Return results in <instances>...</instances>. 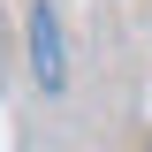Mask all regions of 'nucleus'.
Here are the masks:
<instances>
[{"instance_id": "obj_1", "label": "nucleus", "mask_w": 152, "mask_h": 152, "mask_svg": "<svg viewBox=\"0 0 152 152\" xmlns=\"http://www.w3.org/2000/svg\"><path fill=\"white\" fill-rule=\"evenodd\" d=\"M31 76L46 84V91H61V84H69V38H61L53 0H31Z\"/></svg>"}]
</instances>
